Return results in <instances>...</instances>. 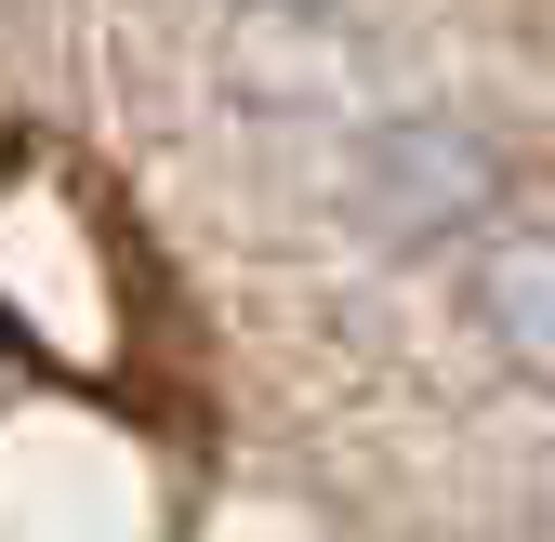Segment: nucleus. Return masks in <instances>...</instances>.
I'll use <instances>...</instances> for the list:
<instances>
[{"mask_svg": "<svg viewBox=\"0 0 555 542\" xmlns=\"http://www.w3.org/2000/svg\"><path fill=\"white\" fill-rule=\"evenodd\" d=\"M476 318H490V345L555 397V238H490L476 251Z\"/></svg>", "mask_w": 555, "mask_h": 542, "instance_id": "nucleus-1", "label": "nucleus"}, {"mask_svg": "<svg viewBox=\"0 0 555 542\" xmlns=\"http://www.w3.org/2000/svg\"><path fill=\"white\" fill-rule=\"evenodd\" d=\"M264 14H331V0H264Z\"/></svg>", "mask_w": 555, "mask_h": 542, "instance_id": "nucleus-2", "label": "nucleus"}]
</instances>
